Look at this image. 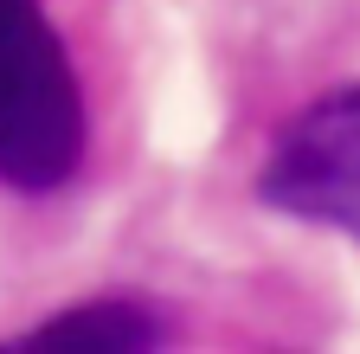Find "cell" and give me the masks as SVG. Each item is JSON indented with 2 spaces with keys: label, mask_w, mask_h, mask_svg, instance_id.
Listing matches in <instances>:
<instances>
[{
  "label": "cell",
  "mask_w": 360,
  "mask_h": 354,
  "mask_svg": "<svg viewBox=\"0 0 360 354\" xmlns=\"http://www.w3.org/2000/svg\"><path fill=\"white\" fill-rule=\"evenodd\" d=\"M161 341V316L129 296H110V303H84V309H65V316L39 322L32 335H20L13 348H155Z\"/></svg>",
  "instance_id": "3"
},
{
  "label": "cell",
  "mask_w": 360,
  "mask_h": 354,
  "mask_svg": "<svg viewBox=\"0 0 360 354\" xmlns=\"http://www.w3.org/2000/svg\"><path fill=\"white\" fill-rule=\"evenodd\" d=\"M84 161V97L39 0H0V181L65 187Z\"/></svg>",
  "instance_id": "1"
},
{
  "label": "cell",
  "mask_w": 360,
  "mask_h": 354,
  "mask_svg": "<svg viewBox=\"0 0 360 354\" xmlns=\"http://www.w3.org/2000/svg\"><path fill=\"white\" fill-rule=\"evenodd\" d=\"M257 200L360 245V84H341L283 122Z\"/></svg>",
  "instance_id": "2"
}]
</instances>
